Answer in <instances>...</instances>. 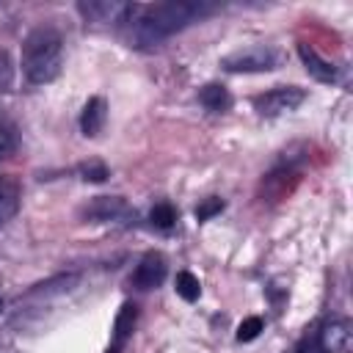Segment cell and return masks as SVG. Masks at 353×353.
Instances as JSON below:
<instances>
[{
    "label": "cell",
    "mask_w": 353,
    "mask_h": 353,
    "mask_svg": "<svg viewBox=\"0 0 353 353\" xmlns=\"http://www.w3.org/2000/svg\"><path fill=\"white\" fill-rule=\"evenodd\" d=\"M212 11L210 3L196 0H171L157 6H135L132 17L127 19V41L130 47H157L168 36L185 30L188 25L199 22Z\"/></svg>",
    "instance_id": "1"
},
{
    "label": "cell",
    "mask_w": 353,
    "mask_h": 353,
    "mask_svg": "<svg viewBox=\"0 0 353 353\" xmlns=\"http://www.w3.org/2000/svg\"><path fill=\"white\" fill-rule=\"evenodd\" d=\"M63 66V39L55 28H36L22 41V72L33 85L52 83Z\"/></svg>",
    "instance_id": "2"
},
{
    "label": "cell",
    "mask_w": 353,
    "mask_h": 353,
    "mask_svg": "<svg viewBox=\"0 0 353 353\" xmlns=\"http://www.w3.org/2000/svg\"><path fill=\"white\" fill-rule=\"evenodd\" d=\"M284 61H287L284 50L270 47V44H256V47H245V50H237L221 58V66L234 74H256V72H273Z\"/></svg>",
    "instance_id": "3"
},
{
    "label": "cell",
    "mask_w": 353,
    "mask_h": 353,
    "mask_svg": "<svg viewBox=\"0 0 353 353\" xmlns=\"http://www.w3.org/2000/svg\"><path fill=\"white\" fill-rule=\"evenodd\" d=\"M303 99H306L303 88H298V85H276V88L254 97V110L259 116H281V113L295 110Z\"/></svg>",
    "instance_id": "4"
},
{
    "label": "cell",
    "mask_w": 353,
    "mask_h": 353,
    "mask_svg": "<svg viewBox=\"0 0 353 353\" xmlns=\"http://www.w3.org/2000/svg\"><path fill=\"white\" fill-rule=\"evenodd\" d=\"M320 353H350L353 350V323L345 317L325 320L314 336Z\"/></svg>",
    "instance_id": "5"
},
{
    "label": "cell",
    "mask_w": 353,
    "mask_h": 353,
    "mask_svg": "<svg viewBox=\"0 0 353 353\" xmlns=\"http://www.w3.org/2000/svg\"><path fill=\"white\" fill-rule=\"evenodd\" d=\"M83 215L99 223H110V221H130L135 218V210L121 199V196H97L91 204L83 207Z\"/></svg>",
    "instance_id": "6"
},
{
    "label": "cell",
    "mask_w": 353,
    "mask_h": 353,
    "mask_svg": "<svg viewBox=\"0 0 353 353\" xmlns=\"http://www.w3.org/2000/svg\"><path fill=\"white\" fill-rule=\"evenodd\" d=\"M165 273H168L165 256H163L160 251H149V254H143L141 262L135 265L130 281H132V287H138V290H154V287L163 284Z\"/></svg>",
    "instance_id": "7"
},
{
    "label": "cell",
    "mask_w": 353,
    "mask_h": 353,
    "mask_svg": "<svg viewBox=\"0 0 353 353\" xmlns=\"http://www.w3.org/2000/svg\"><path fill=\"white\" fill-rule=\"evenodd\" d=\"M135 323H138V306L127 301V303L119 309L116 320H113V331H110L113 339H110L108 353H121V347L127 345V339H130L132 331H135Z\"/></svg>",
    "instance_id": "8"
},
{
    "label": "cell",
    "mask_w": 353,
    "mask_h": 353,
    "mask_svg": "<svg viewBox=\"0 0 353 353\" xmlns=\"http://www.w3.org/2000/svg\"><path fill=\"white\" fill-rule=\"evenodd\" d=\"M298 55H301L306 72H309L314 80H320V83H336V77H339L336 66H334L331 61L320 58L314 47H309V44H298Z\"/></svg>",
    "instance_id": "9"
},
{
    "label": "cell",
    "mask_w": 353,
    "mask_h": 353,
    "mask_svg": "<svg viewBox=\"0 0 353 353\" xmlns=\"http://www.w3.org/2000/svg\"><path fill=\"white\" fill-rule=\"evenodd\" d=\"M105 119H108V102L102 97H91L83 105V113H80V130H83V135H88V138L99 135L102 127H105Z\"/></svg>",
    "instance_id": "10"
},
{
    "label": "cell",
    "mask_w": 353,
    "mask_h": 353,
    "mask_svg": "<svg viewBox=\"0 0 353 353\" xmlns=\"http://www.w3.org/2000/svg\"><path fill=\"white\" fill-rule=\"evenodd\" d=\"M19 210V185L11 176H0V229L17 215Z\"/></svg>",
    "instance_id": "11"
},
{
    "label": "cell",
    "mask_w": 353,
    "mask_h": 353,
    "mask_svg": "<svg viewBox=\"0 0 353 353\" xmlns=\"http://www.w3.org/2000/svg\"><path fill=\"white\" fill-rule=\"evenodd\" d=\"M199 102H201L207 110H212V113H223V110L232 108V94H229L226 85H221V83H207V85L199 91Z\"/></svg>",
    "instance_id": "12"
},
{
    "label": "cell",
    "mask_w": 353,
    "mask_h": 353,
    "mask_svg": "<svg viewBox=\"0 0 353 353\" xmlns=\"http://www.w3.org/2000/svg\"><path fill=\"white\" fill-rule=\"evenodd\" d=\"M149 221H152V226H157V229L168 232V229L176 223V210H174V204H168V201L154 204V207H152V212H149Z\"/></svg>",
    "instance_id": "13"
},
{
    "label": "cell",
    "mask_w": 353,
    "mask_h": 353,
    "mask_svg": "<svg viewBox=\"0 0 353 353\" xmlns=\"http://www.w3.org/2000/svg\"><path fill=\"white\" fill-rule=\"evenodd\" d=\"M174 287H176V295H179V298H185V301H196V298L201 295V284H199V279H196L190 270L176 273Z\"/></svg>",
    "instance_id": "14"
},
{
    "label": "cell",
    "mask_w": 353,
    "mask_h": 353,
    "mask_svg": "<svg viewBox=\"0 0 353 353\" xmlns=\"http://www.w3.org/2000/svg\"><path fill=\"white\" fill-rule=\"evenodd\" d=\"M17 143H19V132H17V127H14L11 121L0 119V160L11 157V154L17 152Z\"/></svg>",
    "instance_id": "15"
},
{
    "label": "cell",
    "mask_w": 353,
    "mask_h": 353,
    "mask_svg": "<svg viewBox=\"0 0 353 353\" xmlns=\"http://www.w3.org/2000/svg\"><path fill=\"white\" fill-rule=\"evenodd\" d=\"M14 77H17L14 58H11V52H8V50H3V47H0V91H11Z\"/></svg>",
    "instance_id": "16"
},
{
    "label": "cell",
    "mask_w": 353,
    "mask_h": 353,
    "mask_svg": "<svg viewBox=\"0 0 353 353\" xmlns=\"http://www.w3.org/2000/svg\"><path fill=\"white\" fill-rule=\"evenodd\" d=\"M262 331H265V320L256 317V314H251V317H245V320L237 325V339H240V342H251V339H256Z\"/></svg>",
    "instance_id": "17"
},
{
    "label": "cell",
    "mask_w": 353,
    "mask_h": 353,
    "mask_svg": "<svg viewBox=\"0 0 353 353\" xmlns=\"http://www.w3.org/2000/svg\"><path fill=\"white\" fill-rule=\"evenodd\" d=\"M80 176L85 182H105L110 174H108V165L99 163V160H91V163H83L80 165Z\"/></svg>",
    "instance_id": "18"
},
{
    "label": "cell",
    "mask_w": 353,
    "mask_h": 353,
    "mask_svg": "<svg viewBox=\"0 0 353 353\" xmlns=\"http://www.w3.org/2000/svg\"><path fill=\"white\" fill-rule=\"evenodd\" d=\"M221 210H223V201L215 199V196H210V199H204V201L196 207V218H199V221H210V218L218 215Z\"/></svg>",
    "instance_id": "19"
},
{
    "label": "cell",
    "mask_w": 353,
    "mask_h": 353,
    "mask_svg": "<svg viewBox=\"0 0 353 353\" xmlns=\"http://www.w3.org/2000/svg\"><path fill=\"white\" fill-rule=\"evenodd\" d=\"M292 353H320V350H317L314 339H301V342L292 347Z\"/></svg>",
    "instance_id": "20"
}]
</instances>
